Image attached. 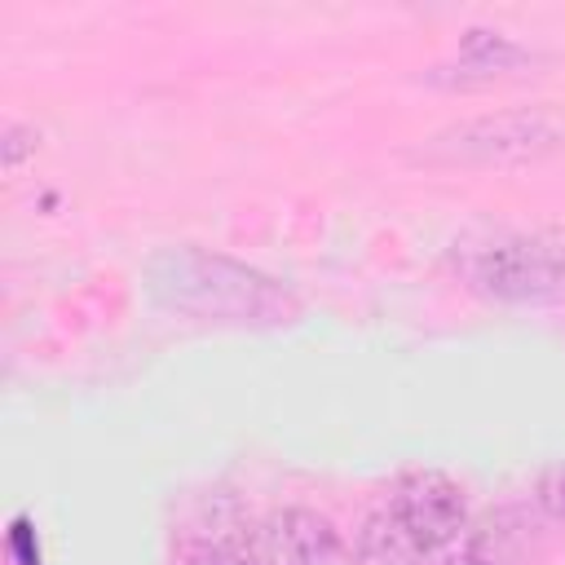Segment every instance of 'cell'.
Segmentation results:
<instances>
[{"label":"cell","instance_id":"cell-1","mask_svg":"<svg viewBox=\"0 0 565 565\" xmlns=\"http://www.w3.org/2000/svg\"><path fill=\"white\" fill-rule=\"evenodd\" d=\"M459 278L503 305L565 296V234L556 230H481L455 243Z\"/></svg>","mask_w":565,"mask_h":565},{"label":"cell","instance_id":"cell-2","mask_svg":"<svg viewBox=\"0 0 565 565\" xmlns=\"http://www.w3.org/2000/svg\"><path fill=\"white\" fill-rule=\"evenodd\" d=\"M561 146H565V110L539 106V110H503L455 124L437 132L424 146V154L441 163H521V159H543Z\"/></svg>","mask_w":565,"mask_h":565},{"label":"cell","instance_id":"cell-3","mask_svg":"<svg viewBox=\"0 0 565 565\" xmlns=\"http://www.w3.org/2000/svg\"><path fill=\"white\" fill-rule=\"evenodd\" d=\"M388 516L402 525V534H406L415 547L441 552V547H450V543L463 534V525H468V503H463V490H459L446 472L419 468V472H406V477L393 486Z\"/></svg>","mask_w":565,"mask_h":565},{"label":"cell","instance_id":"cell-4","mask_svg":"<svg viewBox=\"0 0 565 565\" xmlns=\"http://www.w3.org/2000/svg\"><path fill=\"white\" fill-rule=\"evenodd\" d=\"M256 556L260 565H358L340 530L309 508L269 512L256 530Z\"/></svg>","mask_w":565,"mask_h":565},{"label":"cell","instance_id":"cell-5","mask_svg":"<svg viewBox=\"0 0 565 565\" xmlns=\"http://www.w3.org/2000/svg\"><path fill=\"white\" fill-rule=\"evenodd\" d=\"M424 556H428V552L415 547L388 512H375V516L362 525V539H358V552H353L358 565H419Z\"/></svg>","mask_w":565,"mask_h":565},{"label":"cell","instance_id":"cell-6","mask_svg":"<svg viewBox=\"0 0 565 565\" xmlns=\"http://www.w3.org/2000/svg\"><path fill=\"white\" fill-rule=\"evenodd\" d=\"M539 503H543L552 516L565 521V459L552 463V468H543V477H539Z\"/></svg>","mask_w":565,"mask_h":565},{"label":"cell","instance_id":"cell-7","mask_svg":"<svg viewBox=\"0 0 565 565\" xmlns=\"http://www.w3.org/2000/svg\"><path fill=\"white\" fill-rule=\"evenodd\" d=\"M181 565H256L252 556L234 552V547H221V543H207V547H194Z\"/></svg>","mask_w":565,"mask_h":565},{"label":"cell","instance_id":"cell-8","mask_svg":"<svg viewBox=\"0 0 565 565\" xmlns=\"http://www.w3.org/2000/svg\"><path fill=\"white\" fill-rule=\"evenodd\" d=\"M446 565H494V561H490L481 547H459V552H455Z\"/></svg>","mask_w":565,"mask_h":565}]
</instances>
